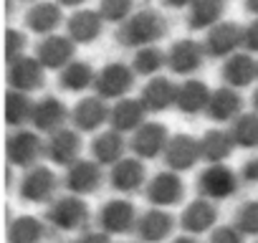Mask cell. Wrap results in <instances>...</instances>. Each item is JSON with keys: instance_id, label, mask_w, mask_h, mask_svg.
Masks as SVG:
<instances>
[{"instance_id": "obj_3", "label": "cell", "mask_w": 258, "mask_h": 243, "mask_svg": "<svg viewBox=\"0 0 258 243\" xmlns=\"http://www.w3.org/2000/svg\"><path fill=\"white\" fill-rule=\"evenodd\" d=\"M243 41V31L233 23H218L210 36H208V48L215 53V56H223V53H230L238 43Z\"/></svg>"}, {"instance_id": "obj_33", "label": "cell", "mask_w": 258, "mask_h": 243, "mask_svg": "<svg viewBox=\"0 0 258 243\" xmlns=\"http://www.w3.org/2000/svg\"><path fill=\"white\" fill-rule=\"evenodd\" d=\"M195 3V0H165L167 8H190Z\"/></svg>"}, {"instance_id": "obj_2", "label": "cell", "mask_w": 258, "mask_h": 243, "mask_svg": "<svg viewBox=\"0 0 258 243\" xmlns=\"http://www.w3.org/2000/svg\"><path fill=\"white\" fill-rule=\"evenodd\" d=\"M61 23V6L58 3H33L28 11V26L36 33H51Z\"/></svg>"}, {"instance_id": "obj_17", "label": "cell", "mask_w": 258, "mask_h": 243, "mask_svg": "<svg viewBox=\"0 0 258 243\" xmlns=\"http://www.w3.org/2000/svg\"><path fill=\"white\" fill-rule=\"evenodd\" d=\"M203 99H205V91H203V86L200 84H190L185 91H182V106L185 109H198L200 104H203Z\"/></svg>"}, {"instance_id": "obj_34", "label": "cell", "mask_w": 258, "mask_h": 243, "mask_svg": "<svg viewBox=\"0 0 258 243\" xmlns=\"http://www.w3.org/2000/svg\"><path fill=\"white\" fill-rule=\"evenodd\" d=\"M58 6H66V8H79V6H84L86 0H56Z\"/></svg>"}, {"instance_id": "obj_27", "label": "cell", "mask_w": 258, "mask_h": 243, "mask_svg": "<svg viewBox=\"0 0 258 243\" xmlns=\"http://www.w3.org/2000/svg\"><path fill=\"white\" fill-rule=\"evenodd\" d=\"M74 147H76V145H74V137H71V135H61V137L53 142V152H56V157H63V160L74 155Z\"/></svg>"}, {"instance_id": "obj_9", "label": "cell", "mask_w": 258, "mask_h": 243, "mask_svg": "<svg viewBox=\"0 0 258 243\" xmlns=\"http://www.w3.org/2000/svg\"><path fill=\"white\" fill-rule=\"evenodd\" d=\"M71 53V46L69 41L63 38H48L43 46H41V58L48 64V66H61Z\"/></svg>"}, {"instance_id": "obj_6", "label": "cell", "mask_w": 258, "mask_h": 243, "mask_svg": "<svg viewBox=\"0 0 258 243\" xmlns=\"http://www.w3.org/2000/svg\"><path fill=\"white\" fill-rule=\"evenodd\" d=\"M203 190L208 195H215V198H223V195H230L235 190V177L228 167H210L203 180H200Z\"/></svg>"}, {"instance_id": "obj_26", "label": "cell", "mask_w": 258, "mask_h": 243, "mask_svg": "<svg viewBox=\"0 0 258 243\" xmlns=\"http://www.w3.org/2000/svg\"><path fill=\"white\" fill-rule=\"evenodd\" d=\"M238 135H240V140H243L245 145H253V142H258V122H253V119H245V122H240Z\"/></svg>"}, {"instance_id": "obj_25", "label": "cell", "mask_w": 258, "mask_h": 243, "mask_svg": "<svg viewBox=\"0 0 258 243\" xmlns=\"http://www.w3.org/2000/svg\"><path fill=\"white\" fill-rule=\"evenodd\" d=\"M58 119H61V106H58V104L48 101V104H43V106H41V116H38V122H41L43 127L56 125Z\"/></svg>"}, {"instance_id": "obj_24", "label": "cell", "mask_w": 258, "mask_h": 243, "mask_svg": "<svg viewBox=\"0 0 258 243\" xmlns=\"http://www.w3.org/2000/svg\"><path fill=\"white\" fill-rule=\"evenodd\" d=\"M137 180H140V167H137V165H121V170H119V175H116V185L132 188Z\"/></svg>"}, {"instance_id": "obj_29", "label": "cell", "mask_w": 258, "mask_h": 243, "mask_svg": "<svg viewBox=\"0 0 258 243\" xmlns=\"http://www.w3.org/2000/svg\"><path fill=\"white\" fill-rule=\"evenodd\" d=\"M96 150L101 152V157H104V160H111V157L119 152V142H116L114 137H104V140L96 145Z\"/></svg>"}, {"instance_id": "obj_35", "label": "cell", "mask_w": 258, "mask_h": 243, "mask_svg": "<svg viewBox=\"0 0 258 243\" xmlns=\"http://www.w3.org/2000/svg\"><path fill=\"white\" fill-rule=\"evenodd\" d=\"M245 175H248V177H258V162H250V165L245 167Z\"/></svg>"}, {"instance_id": "obj_13", "label": "cell", "mask_w": 258, "mask_h": 243, "mask_svg": "<svg viewBox=\"0 0 258 243\" xmlns=\"http://www.w3.org/2000/svg\"><path fill=\"white\" fill-rule=\"evenodd\" d=\"M160 145H162V135H160L157 127H147V130L140 135V140H137V150L145 152V155H152Z\"/></svg>"}, {"instance_id": "obj_31", "label": "cell", "mask_w": 258, "mask_h": 243, "mask_svg": "<svg viewBox=\"0 0 258 243\" xmlns=\"http://www.w3.org/2000/svg\"><path fill=\"white\" fill-rule=\"evenodd\" d=\"M243 41H245L250 48H255V51H258V18H255V21L243 31Z\"/></svg>"}, {"instance_id": "obj_16", "label": "cell", "mask_w": 258, "mask_h": 243, "mask_svg": "<svg viewBox=\"0 0 258 243\" xmlns=\"http://www.w3.org/2000/svg\"><path fill=\"white\" fill-rule=\"evenodd\" d=\"M162 64V56H160V51H155V48H142L140 51V56H137V69L140 71H155L157 66Z\"/></svg>"}, {"instance_id": "obj_23", "label": "cell", "mask_w": 258, "mask_h": 243, "mask_svg": "<svg viewBox=\"0 0 258 243\" xmlns=\"http://www.w3.org/2000/svg\"><path fill=\"white\" fill-rule=\"evenodd\" d=\"M13 152H16L21 160H31L33 152H36V142H33V137L21 135V137L16 140V145H13Z\"/></svg>"}, {"instance_id": "obj_36", "label": "cell", "mask_w": 258, "mask_h": 243, "mask_svg": "<svg viewBox=\"0 0 258 243\" xmlns=\"http://www.w3.org/2000/svg\"><path fill=\"white\" fill-rule=\"evenodd\" d=\"M245 8H248L253 16H258V0H245Z\"/></svg>"}, {"instance_id": "obj_1", "label": "cell", "mask_w": 258, "mask_h": 243, "mask_svg": "<svg viewBox=\"0 0 258 243\" xmlns=\"http://www.w3.org/2000/svg\"><path fill=\"white\" fill-rule=\"evenodd\" d=\"M165 18L157 13V11H140L135 16H129L119 31V41L126 43V46H147L152 43L155 38H160L165 33Z\"/></svg>"}, {"instance_id": "obj_20", "label": "cell", "mask_w": 258, "mask_h": 243, "mask_svg": "<svg viewBox=\"0 0 258 243\" xmlns=\"http://www.w3.org/2000/svg\"><path fill=\"white\" fill-rule=\"evenodd\" d=\"M192 157H195V150L190 147V142H180L175 150H172V162L177 165V167H187L190 162H192Z\"/></svg>"}, {"instance_id": "obj_19", "label": "cell", "mask_w": 258, "mask_h": 243, "mask_svg": "<svg viewBox=\"0 0 258 243\" xmlns=\"http://www.w3.org/2000/svg\"><path fill=\"white\" fill-rule=\"evenodd\" d=\"M177 183L172 180V177H160L157 183H155V198H160V200H172L175 195H177Z\"/></svg>"}, {"instance_id": "obj_21", "label": "cell", "mask_w": 258, "mask_h": 243, "mask_svg": "<svg viewBox=\"0 0 258 243\" xmlns=\"http://www.w3.org/2000/svg\"><path fill=\"white\" fill-rule=\"evenodd\" d=\"M137 122H140V109L135 104H126V106L119 109V114H116V125L119 127H135Z\"/></svg>"}, {"instance_id": "obj_5", "label": "cell", "mask_w": 258, "mask_h": 243, "mask_svg": "<svg viewBox=\"0 0 258 243\" xmlns=\"http://www.w3.org/2000/svg\"><path fill=\"white\" fill-rule=\"evenodd\" d=\"M223 13V0H195L190 6L192 28H215Z\"/></svg>"}, {"instance_id": "obj_15", "label": "cell", "mask_w": 258, "mask_h": 243, "mask_svg": "<svg viewBox=\"0 0 258 243\" xmlns=\"http://www.w3.org/2000/svg\"><path fill=\"white\" fill-rule=\"evenodd\" d=\"M147 99H150L152 106H165V104H170V101H172V89H170V84H167V81L155 84V86L150 89Z\"/></svg>"}, {"instance_id": "obj_8", "label": "cell", "mask_w": 258, "mask_h": 243, "mask_svg": "<svg viewBox=\"0 0 258 243\" xmlns=\"http://www.w3.org/2000/svg\"><path fill=\"white\" fill-rule=\"evenodd\" d=\"M132 8H135V0H101L99 13L104 21L119 23V21H126L132 16Z\"/></svg>"}, {"instance_id": "obj_7", "label": "cell", "mask_w": 258, "mask_h": 243, "mask_svg": "<svg viewBox=\"0 0 258 243\" xmlns=\"http://www.w3.org/2000/svg\"><path fill=\"white\" fill-rule=\"evenodd\" d=\"M200 64V48L190 41H182L172 48V66L177 71H192Z\"/></svg>"}, {"instance_id": "obj_12", "label": "cell", "mask_w": 258, "mask_h": 243, "mask_svg": "<svg viewBox=\"0 0 258 243\" xmlns=\"http://www.w3.org/2000/svg\"><path fill=\"white\" fill-rule=\"evenodd\" d=\"M225 74H228V79L233 84H248L253 79V74H255V66L248 58H235V61H230V66L225 69Z\"/></svg>"}, {"instance_id": "obj_11", "label": "cell", "mask_w": 258, "mask_h": 243, "mask_svg": "<svg viewBox=\"0 0 258 243\" xmlns=\"http://www.w3.org/2000/svg\"><path fill=\"white\" fill-rule=\"evenodd\" d=\"M13 81L21 86V89H31V86H38L41 81V69L31 61H23L16 66V74H13Z\"/></svg>"}, {"instance_id": "obj_4", "label": "cell", "mask_w": 258, "mask_h": 243, "mask_svg": "<svg viewBox=\"0 0 258 243\" xmlns=\"http://www.w3.org/2000/svg\"><path fill=\"white\" fill-rule=\"evenodd\" d=\"M101 13H96V11H79V13H74V18L69 21V31H71V36L76 38V41H81V43H86V41H94L96 36H99V31H101Z\"/></svg>"}, {"instance_id": "obj_37", "label": "cell", "mask_w": 258, "mask_h": 243, "mask_svg": "<svg viewBox=\"0 0 258 243\" xmlns=\"http://www.w3.org/2000/svg\"><path fill=\"white\" fill-rule=\"evenodd\" d=\"M28 3H41V0H28Z\"/></svg>"}, {"instance_id": "obj_32", "label": "cell", "mask_w": 258, "mask_h": 243, "mask_svg": "<svg viewBox=\"0 0 258 243\" xmlns=\"http://www.w3.org/2000/svg\"><path fill=\"white\" fill-rule=\"evenodd\" d=\"M225 150H228V142L223 137H210V155L213 157H220Z\"/></svg>"}, {"instance_id": "obj_28", "label": "cell", "mask_w": 258, "mask_h": 243, "mask_svg": "<svg viewBox=\"0 0 258 243\" xmlns=\"http://www.w3.org/2000/svg\"><path fill=\"white\" fill-rule=\"evenodd\" d=\"M94 170L89 167V165H81L76 172H74V177H71V183L76 185V188H91L94 185Z\"/></svg>"}, {"instance_id": "obj_22", "label": "cell", "mask_w": 258, "mask_h": 243, "mask_svg": "<svg viewBox=\"0 0 258 243\" xmlns=\"http://www.w3.org/2000/svg\"><path fill=\"white\" fill-rule=\"evenodd\" d=\"M99 119H101V106H96V104H84V106L79 109L81 127H94Z\"/></svg>"}, {"instance_id": "obj_18", "label": "cell", "mask_w": 258, "mask_h": 243, "mask_svg": "<svg viewBox=\"0 0 258 243\" xmlns=\"http://www.w3.org/2000/svg\"><path fill=\"white\" fill-rule=\"evenodd\" d=\"M235 106H238L235 96H233L230 91H223V96H218L215 104H213V114H215V116H230V114L235 111Z\"/></svg>"}, {"instance_id": "obj_14", "label": "cell", "mask_w": 258, "mask_h": 243, "mask_svg": "<svg viewBox=\"0 0 258 243\" xmlns=\"http://www.w3.org/2000/svg\"><path fill=\"white\" fill-rule=\"evenodd\" d=\"M86 81H89V69H86L84 64H76V66H71V69L63 74V84H66L69 89H81Z\"/></svg>"}, {"instance_id": "obj_30", "label": "cell", "mask_w": 258, "mask_h": 243, "mask_svg": "<svg viewBox=\"0 0 258 243\" xmlns=\"http://www.w3.org/2000/svg\"><path fill=\"white\" fill-rule=\"evenodd\" d=\"M23 46H26V38H23V33H18V31H11V33H8V53H11V56H18V53L23 51Z\"/></svg>"}, {"instance_id": "obj_10", "label": "cell", "mask_w": 258, "mask_h": 243, "mask_svg": "<svg viewBox=\"0 0 258 243\" xmlns=\"http://www.w3.org/2000/svg\"><path fill=\"white\" fill-rule=\"evenodd\" d=\"M129 86V74L121 66H111L101 74V91L104 94H119Z\"/></svg>"}]
</instances>
